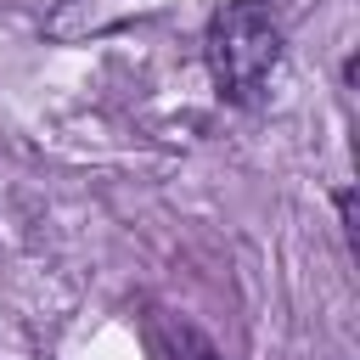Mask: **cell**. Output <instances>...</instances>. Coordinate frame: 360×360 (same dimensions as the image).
Instances as JSON below:
<instances>
[{"label":"cell","mask_w":360,"mask_h":360,"mask_svg":"<svg viewBox=\"0 0 360 360\" xmlns=\"http://www.w3.org/2000/svg\"><path fill=\"white\" fill-rule=\"evenodd\" d=\"M208 73L225 101L259 107L281 68V22L264 0H225L208 17Z\"/></svg>","instance_id":"1"},{"label":"cell","mask_w":360,"mask_h":360,"mask_svg":"<svg viewBox=\"0 0 360 360\" xmlns=\"http://www.w3.org/2000/svg\"><path fill=\"white\" fill-rule=\"evenodd\" d=\"M163 360H219V349H214L202 332H191V326H169V338H163Z\"/></svg>","instance_id":"2"}]
</instances>
